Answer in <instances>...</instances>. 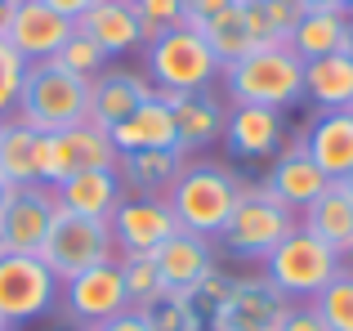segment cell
<instances>
[{
  "instance_id": "d590c367",
  "label": "cell",
  "mask_w": 353,
  "mask_h": 331,
  "mask_svg": "<svg viewBox=\"0 0 353 331\" xmlns=\"http://www.w3.org/2000/svg\"><path fill=\"white\" fill-rule=\"evenodd\" d=\"M130 5L143 23V41H157L161 32L183 23V0H130Z\"/></svg>"
},
{
  "instance_id": "f1b7e54d",
  "label": "cell",
  "mask_w": 353,
  "mask_h": 331,
  "mask_svg": "<svg viewBox=\"0 0 353 331\" xmlns=\"http://www.w3.org/2000/svg\"><path fill=\"white\" fill-rule=\"evenodd\" d=\"M192 32H201V36H206V45H210V54L219 59V68H228V63L246 59L250 50H259V45H255V36H250V27H246V14H241V5L224 9L219 18H210V23L192 27Z\"/></svg>"
},
{
  "instance_id": "6da1fadb",
  "label": "cell",
  "mask_w": 353,
  "mask_h": 331,
  "mask_svg": "<svg viewBox=\"0 0 353 331\" xmlns=\"http://www.w3.org/2000/svg\"><path fill=\"white\" fill-rule=\"evenodd\" d=\"M237 192H241V179L228 166L183 157L179 179L165 192V201H170V215L183 233H197V237H210V242H215V237L224 233L233 206H237Z\"/></svg>"
},
{
  "instance_id": "9f6ffc18",
  "label": "cell",
  "mask_w": 353,
  "mask_h": 331,
  "mask_svg": "<svg viewBox=\"0 0 353 331\" xmlns=\"http://www.w3.org/2000/svg\"><path fill=\"white\" fill-rule=\"evenodd\" d=\"M349 18H353V14H349Z\"/></svg>"
},
{
  "instance_id": "4fadbf2b",
  "label": "cell",
  "mask_w": 353,
  "mask_h": 331,
  "mask_svg": "<svg viewBox=\"0 0 353 331\" xmlns=\"http://www.w3.org/2000/svg\"><path fill=\"white\" fill-rule=\"evenodd\" d=\"M108 228H112L117 255H152L179 224H174L165 197H125L112 210Z\"/></svg>"
},
{
  "instance_id": "f546056e",
  "label": "cell",
  "mask_w": 353,
  "mask_h": 331,
  "mask_svg": "<svg viewBox=\"0 0 353 331\" xmlns=\"http://www.w3.org/2000/svg\"><path fill=\"white\" fill-rule=\"evenodd\" d=\"M117 264H121V282H125L130 309H143V305H152L157 296H165L152 255H117Z\"/></svg>"
},
{
  "instance_id": "11a10c76",
  "label": "cell",
  "mask_w": 353,
  "mask_h": 331,
  "mask_svg": "<svg viewBox=\"0 0 353 331\" xmlns=\"http://www.w3.org/2000/svg\"><path fill=\"white\" fill-rule=\"evenodd\" d=\"M241 5H246V0H241Z\"/></svg>"
},
{
  "instance_id": "9a60e30c",
  "label": "cell",
  "mask_w": 353,
  "mask_h": 331,
  "mask_svg": "<svg viewBox=\"0 0 353 331\" xmlns=\"http://www.w3.org/2000/svg\"><path fill=\"white\" fill-rule=\"evenodd\" d=\"M224 148H228V157H241V161L273 157L277 148H286L282 112L277 108H259V103H233L224 121Z\"/></svg>"
},
{
  "instance_id": "30bf717a",
  "label": "cell",
  "mask_w": 353,
  "mask_h": 331,
  "mask_svg": "<svg viewBox=\"0 0 353 331\" xmlns=\"http://www.w3.org/2000/svg\"><path fill=\"white\" fill-rule=\"evenodd\" d=\"M59 305L68 309L72 327H99V323H108V318L125 314L130 296H125V282H121V264L103 260V264H94V269L68 278Z\"/></svg>"
},
{
  "instance_id": "484cf974",
  "label": "cell",
  "mask_w": 353,
  "mask_h": 331,
  "mask_svg": "<svg viewBox=\"0 0 353 331\" xmlns=\"http://www.w3.org/2000/svg\"><path fill=\"white\" fill-rule=\"evenodd\" d=\"M304 228L318 233L322 242L336 246V251H345L353 242V197H349V188L340 179H331L327 192L304 206Z\"/></svg>"
},
{
  "instance_id": "3957f363",
  "label": "cell",
  "mask_w": 353,
  "mask_h": 331,
  "mask_svg": "<svg viewBox=\"0 0 353 331\" xmlns=\"http://www.w3.org/2000/svg\"><path fill=\"white\" fill-rule=\"evenodd\" d=\"M18 121L41 134H59L90 121V77L59 68V63H27V81L18 94Z\"/></svg>"
},
{
  "instance_id": "f6af8a7d",
  "label": "cell",
  "mask_w": 353,
  "mask_h": 331,
  "mask_svg": "<svg viewBox=\"0 0 353 331\" xmlns=\"http://www.w3.org/2000/svg\"><path fill=\"white\" fill-rule=\"evenodd\" d=\"M340 260H345V273H349V278H353V242L345 246V251H340Z\"/></svg>"
},
{
  "instance_id": "52a82bcc",
  "label": "cell",
  "mask_w": 353,
  "mask_h": 331,
  "mask_svg": "<svg viewBox=\"0 0 353 331\" xmlns=\"http://www.w3.org/2000/svg\"><path fill=\"white\" fill-rule=\"evenodd\" d=\"M36 260H41L59 282H68V278H77V273L103 264V260H117L112 228H108V219L54 210V224H50V233H45Z\"/></svg>"
},
{
  "instance_id": "277c9868",
  "label": "cell",
  "mask_w": 353,
  "mask_h": 331,
  "mask_svg": "<svg viewBox=\"0 0 353 331\" xmlns=\"http://www.w3.org/2000/svg\"><path fill=\"white\" fill-rule=\"evenodd\" d=\"M340 273H345L340 251L327 246L318 233H309L304 224H295L291 233L273 246V255L264 260V278L273 282L286 300H318Z\"/></svg>"
},
{
  "instance_id": "4dcf8cb0",
  "label": "cell",
  "mask_w": 353,
  "mask_h": 331,
  "mask_svg": "<svg viewBox=\"0 0 353 331\" xmlns=\"http://www.w3.org/2000/svg\"><path fill=\"white\" fill-rule=\"evenodd\" d=\"M228 282H233V278H224V273L215 269V273H206L201 282H192L188 291H174V296H179L183 309H188V314L210 331V323H215V314H219V305H224V296H228Z\"/></svg>"
},
{
  "instance_id": "f907efd6",
  "label": "cell",
  "mask_w": 353,
  "mask_h": 331,
  "mask_svg": "<svg viewBox=\"0 0 353 331\" xmlns=\"http://www.w3.org/2000/svg\"><path fill=\"white\" fill-rule=\"evenodd\" d=\"M59 331H81V327H59Z\"/></svg>"
},
{
  "instance_id": "8d00e7d4",
  "label": "cell",
  "mask_w": 353,
  "mask_h": 331,
  "mask_svg": "<svg viewBox=\"0 0 353 331\" xmlns=\"http://www.w3.org/2000/svg\"><path fill=\"white\" fill-rule=\"evenodd\" d=\"M259 9H264L268 27L277 32V41H286V36L295 32V23L304 18V5H300V0H259Z\"/></svg>"
},
{
  "instance_id": "ba28073f",
  "label": "cell",
  "mask_w": 353,
  "mask_h": 331,
  "mask_svg": "<svg viewBox=\"0 0 353 331\" xmlns=\"http://www.w3.org/2000/svg\"><path fill=\"white\" fill-rule=\"evenodd\" d=\"M99 166H117V148L112 134L94 121H81L59 134H41V143H36V179L45 188H59L63 179L81 170H99Z\"/></svg>"
},
{
  "instance_id": "836d02e7",
  "label": "cell",
  "mask_w": 353,
  "mask_h": 331,
  "mask_svg": "<svg viewBox=\"0 0 353 331\" xmlns=\"http://www.w3.org/2000/svg\"><path fill=\"white\" fill-rule=\"evenodd\" d=\"M139 314H143V323L152 327V331H206V327L197 323V318L188 314V309H183V300L174 296V291L157 296L152 305H143Z\"/></svg>"
},
{
  "instance_id": "816d5d0a",
  "label": "cell",
  "mask_w": 353,
  "mask_h": 331,
  "mask_svg": "<svg viewBox=\"0 0 353 331\" xmlns=\"http://www.w3.org/2000/svg\"><path fill=\"white\" fill-rule=\"evenodd\" d=\"M0 134H5V117H0Z\"/></svg>"
},
{
  "instance_id": "7dc6e473",
  "label": "cell",
  "mask_w": 353,
  "mask_h": 331,
  "mask_svg": "<svg viewBox=\"0 0 353 331\" xmlns=\"http://www.w3.org/2000/svg\"><path fill=\"white\" fill-rule=\"evenodd\" d=\"M345 54L353 59V18H349V50H345Z\"/></svg>"
},
{
  "instance_id": "7a4b0ae2",
  "label": "cell",
  "mask_w": 353,
  "mask_h": 331,
  "mask_svg": "<svg viewBox=\"0 0 353 331\" xmlns=\"http://www.w3.org/2000/svg\"><path fill=\"white\" fill-rule=\"evenodd\" d=\"M224 90L233 103H259V108H291L304 99V59L291 45H259L246 59L219 68Z\"/></svg>"
},
{
  "instance_id": "ac0fdd59",
  "label": "cell",
  "mask_w": 353,
  "mask_h": 331,
  "mask_svg": "<svg viewBox=\"0 0 353 331\" xmlns=\"http://www.w3.org/2000/svg\"><path fill=\"white\" fill-rule=\"evenodd\" d=\"M152 260H157V273H161L165 291H188L192 282H201L206 273H215V246H210V237L174 228V233L152 251Z\"/></svg>"
},
{
  "instance_id": "44dd1931",
  "label": "cell",
  "mask_w": 353,
  "mask_h": 331,
  "mask_svg": "<svg viewBox=\"0 0 353 331\" xmlns=\"http://www.w3.org/2000/svg\"><path fill=\"white\" fill-rule=\"evenodd\" d=\"M183 152L174 148H143V152H117V179L125 197H165L179 179Z\"/></svg>"
},
{
  "instance_id": "603a6c76",
  "label": "cell",
  "mask_w": 353,
  "mask_h": 331,
  "mask_svg": "<svg viewBox=\"0 0 353 331\" xmlns=\"http://www.w3.org/2000/svg\"><path fill=\"white\" fill-rule=\"evenodd\" d=\"M54 201H59V210H72V215L112 219V210L125 201V192H121L117 166H99V170H81L72 179H63L54 188Z\"/></svg>"
},
{
  "instance_id": "83f0119b",
  "label": "cell",
  "mask_w": 353,
  "mask_h": 331,
  "mask_svg": "<svg viewBox=\"0 0 353 331\" xmlns=\"http://www.w3.org/2000/svg\"><path fill=\"white\" fill-rule=\"evenodd\" d=\"M36 143H41V130H32L27 121H5V134H0V179L23 188V183H41L36 179Z\"/></svg>"
},
{
  "instance_id": "ffe728a7",
  "label": "cell",
  "mask_w": 353,
  "mask_h": 331,
  "mask_svg": "<svg viewBox=\"0 0 353 331\" xmlns=\"http://www.w3.org/2000/svg\"><path fill=\"white\" fill-rule=\"evenodd\" d=\"M77 32H85L108 59L148 45L143 41V23H139V14H134L130 0H99L94 9H85V14L77 18Z\"/></svg>"
},
{
  "instance_id": "cb8c5ba5",
  "label": "cell",
  "mask_w": 353,
  "mask_h": 331,
  "mask_svg": "<svg viewBox=\"0 0 353 331\" xmlns=\"http://www.w3.org/2000/svg\"><path fill=\"white\" fill-rule=\"evenodd\" d=\"M304 148L318 161V170L327 179H345L353 170V112L340 108V112H318V121L304 134Z\"/></svg>"
},
{
  "instance_id": "7402d4cb",
  "label": "cell",
  "mask_w": 353,
  "mask_h": 331,
  "mask_svg": "<svg viewBox=\"0 0 353 331\" xmlns=\"http://www.w3.org/2000/svg\"><path fill=\"white\" fill-rule=\"evenodd\" d=\"M161 94L170 99V108H174V134H179V152L183 157L224 139L228 108L219 103V99H210L206 90H201V94H170V90H161Z\"/></svg>"
},
{
  "instance_id": "c3c4849f",
  "label": "cell",
  "mask_w": 353,
  "mask_h": 331,
  "mask_svg": "<svg viewBox=\"0 0 353 331\" xmlns=\"http://www.w3.org/2000/svg\"><path fill=\"white\" fill-rule=\"evenodd\" d=\"M340 9H345V14H353V0H340Z\"/></svg>"
},
{
  "instance_id": "d6986e66",
  "label": "cell",
  "mask_w": 353,
  "mask_h": 331,
  "mask_svg": "<svg viewBox=\"0 0 353 331\" xmlns=\"http://www.w3.org/2000/svg\"><path fill=\"white\" fill-rule=\"evenodd\" d=\"M112 148L117 152H143V148H174L179 152V134H174V108L161 90H152L148 103H139L121 126H112Z\"/></svg>"
},
{
  "instance_id": "f35d334b",
  "label": "cell",
  "mask_w": 353,
  "mask_h": 331,
  "mask_svg": "<svg viewBox=\"0 0 353 331\" xmlns=\"http://www.w3.org/2000/svg\"><path fill=\"white\" fill-rule=\"evenodd\" d=\"M282 331H327V323L318 318V309H313V305H304V309L291 305V314H286Z\"/></svg>"
},
{
  "instance_id": "1f68e13d",
  "label": "cell",
  "mask_w": 353,
  "mask_h": 331,
  "mask_svg": "<svg viewBox=\"0 0 353 331\" xmlns=\"http://www.w3.org/2000/svg\"><path fill=\"white\" fill-rule=\"evenodd\" d=\"M313 309H318V318L327 323V331H353V278L349 273H340V278L313 300Z\"/></svg>"
},
{
  "instance_id": "e0dca14e",
  "label": "cell",
  "mask_w": 353,
  "mask_h": 331,
  "mask_svg": "<svg viewBox=\"0 0 353 331\" xmlns=\"http://www.w3.org/2000/svg\"><path fill=\"white\" fill-rule=\"evenodd\" d=\"M327 183L331 179L318 170V161L309 157L304 139L277 152V161L268 166V174H264V188L273 192L282 206H291V210H304L313 197H322V192H327Z\"/></svg>"
},
{
  "instance_id": "5bb4252c",
  "label": "cell",
  "mask_w": 353,
  "mask_h": 331,
  "mask_svg": "<svg viewBox=\"0 0 353 331\" xmlns=\"http://www.w3.org/2000/svg\"><path fill=\"white\" fill-rule=\"evenodd\" d=\"M72 32H77V23H68L63 14L45 9L41 0H14L5 41L23 54V63H50Z\"/></svg>"
},
{
  "instance_id": "8fae6325",
  "label": "cell",
  "mask_w": 353,
  "mask_h": 331,
  "mask_svg": "<svg viewBox=\"0 0 353 331\" xmlns=\"http://www.w3.org/2000/svg\"><path fill=\"white\" fill-rule=\"evenodd\" d=\"M291 300L268 278H233L210 331H282Z\"/></svg>"
},
{
  "instance_id": "ee69618b",
  "label": "cell",
  "mask_w": 353,
  "mask_h": 331,
  "mask_svg": "<svg viewBox=\"0 0 353 331\" xmlns=\"http://www.w3.org/2000/svg\"><path fill=\"white\" fill-rule=\"evenodd\" d=\"M9 197H14V183H5V179H0V215H5V206H9Z\"/></svg>"
},
{
  "instance_id": "d6a6232c",
  "label": "cell",
  "mask_w": 353,
  "mask_h": 331,
  "mask_svg": "<svg viewBox=\"0 0 353 331\" xmlns=\"http://www.w3.org/2000/svg\"><path fill=\"white\" fill-rule=\"evenodd\" d=\"M54 63H59V68H68V72H77V77H90V81H94L99 72L108 68V54L99 50L85 32H72L68 41H63V50L54 54Z\"/></svg>"
},
{
  "instance_id": "db71d44e",
  "label": "cell",
  "mask_w": 353,
  "mask_h": 331,
  "mask_svg": "<svg viewBox=\"0 0 353 331\" xmlns=\"http://www.w3.org/2000/svg\"><path fill=\"white\" fill-rule=\"evenodd\" d=\"M349 112H353V103H349Z\"/></svg>"
},
{
  "instance_id": "ab89813d",
  "label": "cell",
  "mask_w": 353,
  "mask_h": 331,
  "mask_svg": "<svg viewBox=\"0 0 353 331\" xmlns=\"http://www.w3.org/2000/svg\"><path fill=\"white\" fill-rule=\"evenodd\" d=\"M81 331H152V327L143 323V314H139V309H125V314L108 318V323H99V327H81Z\"/></svg>"
},
{
  "instance_id": "2e32d148",
  "label": "cell",
  "mask_w": 353,
  "mask_h": 331,
  "mask_svg": "<svg viewBox=\"0 0 353 331\" xmlns=\"http://www.w3.org/2000/svg\"><path fill=\"white\" fill-rule=\"evenodd\" d=\"M152 99V81L134 68H103L94 81H90V121L112 130L121 126L139 103Z\"/></svg>"
},
{
  "instance_id": "8992f818",
  "label": "cell",
  "mask_w": 353,
  "mask_h": 331,
  "mask_svg": "<svg viewBox=\"0 0 353 331\" xmlns=\"http://www.w3.org/2000/svg\"><path fill=\"white\" fill-rule=\"evenodd\" d=\"M219 77V59L210 54L206 36L192 32L188 23L161 32L148 41V81L152 90H170V94H201L210 81Z\"/></svg>"
},
{
  "instance_id": "5b68a950",
  "label": "cell",
  "mask_w": 353,
  "mask_h": 331,
  "mask_svg": "<svg viewBox=\"0 0 353 331\" xmlns=\"http://www.w3.org/2000/svg\"><path fill=\"white\" fill-rule=\"evenodd\" d=\"M300 224L291 206L273 197L264 183H250V188L237 192V206L228 215L224 233H219V246H224L233 260H259L264 264L273 255V246L282 242L291 228Z\"/></svg>"
},
{
  "instance_id": "f5cc1de1",
  "label": "cell",
  "mask_w": 353,
  "mask_h": 331,
  "mask_svg": "<svg viewBox=\"0 0 353 331\" xmlns=\"http://www.w3.org/2000/svg\"><path fill=\"white\" fill-rule=\"evenodd\" d=\"M0 255H5V246H0Z\"/></svg>"
},
{
  "instance_id": "60d3db41",
  "label": "cell",
  "mask_w": 353,
  "mask_h": 331,
  "mask_svg": "<svg viewBox=\"0 0 353 331\" xmlns=\"http://www.w3.org/2000/svg\"><path fill=\"white\" fill-rule=\"evenodd\" d=\"M41 5H45V9H54V14H63L68 23H77V18L85 14V9H94L99 0H41Z\"/></svg>"
},
{
  "instance_id": "7bdbcfd3",
  "label": "cell",
  "mask_w": 353,
  "mask_h": 331,
  "mask_svg": "<svg viewBox=\"0 0 353 331\" xmlns=\"http://www.w3.org/2000/svg\"><path fill=\"white\" fill-rule=\"evenodd\" d=\"M304 9H340V0H300Z\"/></svg>"
},
{
  "instance_id": "681fc988",
  "label": "cell",
  "mask_w": 353,
  "mask_h": 331,
  "mask_svg": "<svg viewBox=\"0 0 353 331\" xmlns=\"http://www.w3.org/2000/svg\"><path fill=\"white\" fill-rule=\"evenodd\" d=\"M0 331H14V327H9V323H5V318H0Z\"/></svg>"
},
{
  "instance_id": "9c48e42d",
  "label": "cell",
  "mask_w": 353,
  "mask_h": 331,
  "mask_svg": "<svg viewBox=\"0 0 353 331\" xmlns=\"http://www.w3.org/2000/svg\"><path fill=\"white\" fill-rule=\"evenodd\" d=\"M59 296L63 282L36 255H0V318L9 327L54 314Z\"/></svg>"
},
{
  "instance_id": "74e56055",
  "label": "cell",
  "mask_w": 353,
  "mask_h": 331,
  "mask_svg": "<svg viewBox=\"0 0 353 331\" xmlns=\"http://www.w3.org/2000/svg\"><path fill=\"white\" fill-rule=\"evenodd\" d=\"M233 5H241V0H183V23H188V27H201V23L219 18L224 9H233Z\"/></svg>"
},
{
  "instance_id": "e575fe53",
  "label": "cell",
  "mask_w": 353,
  "mask_h": 331,
  "mask_svg": "<svg viewBox=\"0 0 353 331\" xmlns=\"http://www.w3.org/2000/svg\"><path fill=\"white\" fill-rule=\"evenodd\" d=\"M23 81H27V63L14 45L0 36V117L18 108V94H23Z\"/></svg>"
},
{
  "instance_id": "4316f807",
  "label": "cell",
  "mask_w": 353,
  "mask_h": 331,
  "mask_svg": "<svg viewBox=\"0 0 353 331\" xmlns=\"http://www.w3.org/2000/svg\"><path fill=\"white\" fill-rule=\"evenodd\" d=\"M304 99L322 112H340L353 103V59L349 54H327V59L304 63Z\"/></svg>"
},
{
  "instance_id": "d4e9b609",
  "label": "cell",
  "mask_w": 353,
  "mask_h": 331,
  "mask_svg": "<svg viewBox=\"0 0 353 331\" xmlns=\"http://www.w3.org/2000/svg\"><path fill=\"white\" fill-rule=\"evenodd\" d=\"M286 45L304 63L327 59V54H345L349 50V14L345 9H304V18L286 36Z\"/></svg>"
},
{
  "instance_id": "7c38bea8",
  "label": "cell",
  "mask_w": 353,
  "mask_h": 331,
  "mask_svg": "<svg viewBox=\"0 0 353 331\" xmlns=\"http://www.w3.org/2000/svg\"><path fill=\"white\" fill-rule=\"evenodd\" d=\"M54 210H59L54 188H45V183L14 188L5 215H0V246H5V255H36L41 251L45 233L54 224Z\"/></svg>"
},
{
  "instance_id": "bcb514c9",
  "label": "cell",
  "mask_w": 353,
  "mask_h": 331,
  "mask_svg": "<svg viewBox=\"0 0 353 331\" xmlns=\"http://www.w3.org/2000/svg\"><path fill=\"white\" fill-rule=\"evenodd\" d=\"M340 183H345V188H349V197H353V170L345 174V179H340Z\"/></svg>"
},
{
  "instance_id": "b9f144b4",
  "label": "cell",
  "mask_w": 353,
  "mask_h": 331,
  "mask_svg": "<svg viewBox=\"0 0 353 331\" xmlns=\"http://www.w3.org/2000/svg\"><path fill=\"white\" fill-rule=\"evenodd\" d=\"M9 14H14V0H0V36H5V27H9Z\"/></svg>"
}]
</instances>
